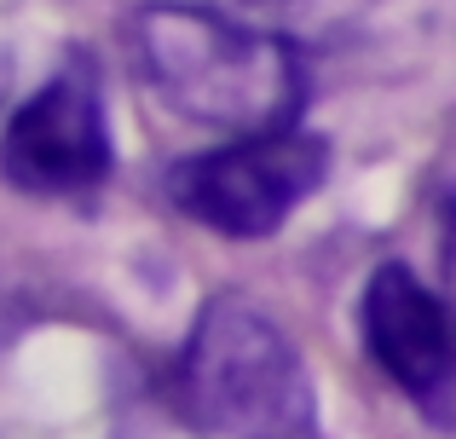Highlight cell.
Instances as JSON below:
<instances>
[{
  "label": "cell",
  "mask_w": 456,
  "mask_h": 439,
  "mask_svg": "<svg viewBox=\"0 0 456 439\" xmlns=\"http://www.w3.org/2000/svg\"><path fill=\"white\" fill-rule=\"evenodd\" d=\"M0 180L41 203H81L110 180V127L87 64H64L0 134Z\"/></svg>",
  "instance_id": "277c9868"
},
{
  "label": "cell",
  "mask_w": 456,
  "mask_h": 439,
  "mask_svg": "<svg viewBox=\"0 0 456 439\" xmlns=\"http://www.w3.org/2000/svg\"><path fill=\"white\" fill-rule=\"evenodd\" d=\"M330 180V139L278 127L243 134L225 150H202L167 168V197L185 220L220 237H272Z\"/></svg>",
  "instance_id": "3957f363"
},
{
  "label": "cell",
  "mask_w": 456,
  "mask_h": 439,
  "mask_svg": "<svg viewBox=\"0 0 456 439\" xmlns=\"http://www.w3.org/2000/svg\"><path fill=\"white\" fill-rule=\"evenodd\" d=\"M139 76L185 122L220 134L295 127L306 99V64L283 35L232 23L208 6H145L134 18Z\"/></svg>",
  "instance_id": "6da1fadb"
},
{
  "label": "cell",
  "mask_w": 456,
  "mask_h": 439,
  "mask_svg": "<svg viewBox=\"0 0 456 439\" xmlns=\"http://www.w3.org/2000/svg\"><path fill=\"white\" fill-rule=\"evenodd\" d=\"M185 411L220 439H318V387L260 306L214 295L179 364Z\"/></svg>",
  "instance_id": "7a4b0ae2"
},
{
  "label": "cell",
  "mask_w": 456,
  "mask_h": 439,
  "mask_svg": "<svg viewBox=\"0 0 456 439\" xmlns=\"http://www.w3.org/2000/svg\"><path fill=\"white\" fill-rule=\"evenodd\" d=\"M439 255H445V283H451V301H456V162L439 180Z\"/></svg>",
  "instance_id": "8992f818"
},
{
  "label": "cell",
  "mask_w": 456,
  "mask_h": 439,
  "mask_svg": "<svg viewBox=\"0 0 456 439\" xmlns=\"http://www.w3.org/2000/svg\"><path fill=\"white\" fill-rule=\"evenodd\" d=\"M364 347L428 417L456 411V324L439 295L399 260L364 283Z\"/></svg>",
  "instance_id": "5b68a950"
},
{
  "label": "cell",
  "mask_w": 456,
  "mask_h": 439,
  "mask_svg": "<svg viewBox=\"0 0 456 439\" xmlns=\"http://www.w3.org/2000/svg\"><path fill=\"white\" fill-rule=\"evenodd\" d=\"M0 99H6V58H0Z\"/></svg>",
  "instance_id": "52a82bcc"
}]
</instances>
